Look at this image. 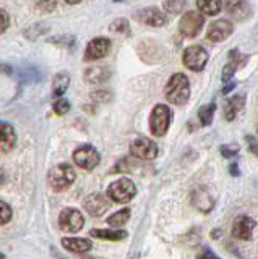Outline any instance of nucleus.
Listing matches in <instances>:
<instances>
[{"instance_id":"obj_9","label":"nucleus","mask_w":258,"mask_h":259,"mask_svg":"<svg viewBox=\"0 0 258 259\" xmlns=\"http://www.w3.org/2000/svg\"><path fill=\"white\" fill-rule=\"evenodd\" d=\"M183 65L193 71H201L208 62V52L201 46H190L183 52Z\"/></svg>"},{"instance_id":"obj_2","label":"nucleus","mask_w":258,"mask_h":259,"mask_svg":"<svg viewBox=\"0 0 258 259\" xmlns=\"http://www.w3.org/2000/svg\"><path fill=\"white\" fill-rule=\"evenodd\" d=\"M75 178L77 175H75V170L71 168V165L59 164L49 170V174H47V183H49V186L55 193H62L73 185Z\"/></svg>"},{"instance_id":"obj_3","label":"nucleus","mask_w":258,"mask_h":259,"mask_svg":"<svg viewBox=\"0 0 258 259\" xmlns=\"http://www.w3.org/2000/svg\"><path fill=\"white\" fill-rule=\"evenodd\" d=\"M136 194V186L130 178H120V180L109 185L107 196L110 201L119 202V204H125L130 202Z\"/></svg>"},{"instance_id":"obj_35","label":"nucleus","mask_w":258,"mask_h":259,"mask_svg":"<svg viewBox=\"0 0 258 259\" xmlns=\"http://www.w3.org/2000/svg\"><path fill=\"white\" fill-rule=\"evenodd\" d=\"M247 144H248L250 152H253L255 156L258 157V141L255 140L253 136H247Z\"/></svg>"},{"instance_id":"obj_26","label":"nucleus","mask_w":258,"mask_h":259,"mask_svg":"<svg viewBox=\"0 0 258 259\" xmlns=\"http://www.w3.org/2000/svg\"><path fill=\"white\" fill-rule=\"evenodd\" d=\"M13 210L10 207V204H7L5 201H0V225H5L12 221Z\"/></svg>"},{"instance_id":"obj_5","label":"nucleus","mask_w":258,"mask_h":259,"mask_svg":"<svg viewBox=\"0 0 258 259\" xmlns=\"http://www.w3.org/2000/svg\"><path fill=\"white\" fill-rule=\"evenodd\" d=\"M73 162L83 170H94L99 165L101 156L99 152L96 151L93 146L90 144H83L73 151Z\"/></svg>"},{"instance_id":"obj_28","label":"nucleus","mask_w":258,"mask_h":259,"mask_svg":"<svg viewBox=\"0 0 258 259\" xmlns=\"http://www.w3.org/2000/svg\"><path fill=\"white\" fill-rule=\"evenodd\" d=\"M52 109H54L55 113H57V115H65V113L70 110V102L65 101V99H59V101L54 102Z\"/></svg>"},{"instance_id":"obj_16","label":"nucleus","mask_w":258,"mask_h":259,"mask_svg":"<svg viewBox=\"0 0 258 259\" xmlns=\"http://www.w3.org/2000/svg\"><path fill=\"white\" fill-rule=\"evenodd\" d=\"M17 146V132L13 125L0 121V152H10Z\"/></svg>"},{"instance_id":"obj_8","label":"nucleus","mask_w":258,"mask_h":259,"mask_svg":"<svg viewBox=\"0 0 258 259\" xmlns=\"http://www.w3.org/2000/svg\"><path fill=\"white\" fill-rule=\"evenodd\" d=\"M110 199L107 194L102 193H93L90 196H86L83 201V207L90 215L93 217H101L109 210L110 207Z\"/></svg>"},{"instance_id":"obj_33","label":"nucleus","mask_w":258,"mask_h":259,"mask_svg":"<svg viewBox=\"0 0 258 259\" xmlns=\"http://www.w3.org/2000/svg\"><path fill=\"white\" fill-rule=\"evenodd\" d=\"M73 39H75L73 36H57V37L49 39V42H52V44H62V46L68 47V46L73 44Z\"/></svg>"},{"instance_id":"obj_32","label":"nucleus","mask_w":258,"mask_h":259,"mask_svg":"<svg viewBox=\"0 0 258 259\" xmlns=\"http://www.w3.org/2000/svg\"><path fill=\"white\" fill-rule=\"evenodd\" d=\"M36 5L43 12H52L55 5H57V0H36Z\"/></svg>"},{"instance_id":"obj_24","label":"nucleus","mask_w":258,"mask_h":259,"mask_svg":"<svg viewBox=\"0 0 258 259\" xmlns=\"http://www.w3.org/2000/svg\"><path fill=\"white\" fill-rule=\"evenodd\" d=\"M128 219H130V209L125 207V209H120V210H117V212L112 214L107 219V224L110 227H122L128 222Z\"/></svg>"},{"instance_id":"obj_21","label":"nucleus","mask_w":258,"mask_h":259,"mask_svg":"<svg viewBox=\"0 0 258 259\" xmlns=\"http://www.w3.org/2000/svg\"><path fill=\"white\" fill-rule=\"evenodd\" d=\"M197 7L201 15L214 16L223 10V0H197Z\"/></svg>"},{"instance_id":"obj_1","label":"nucleus","mask_w":258,"mask_h":259,"mask_svg":"<svg viewBox=\"0 0 258 259\" xmlns=\"http://www.w3.org/2000/svg\"><path fill=\"white\" fill-rule=\"evenodd\" d=\"M166 97L174 105H183L190 99V83L183 73H175L166 84Z\"/></svg>"},{"instance_id":"obj_34","label":"nucleus","mask_w":258,"mask_h":259,"mask_svg":"<svg viewBox=\"0 0 258 259\" xmlns=\"http://www.w3.org/2000/svg\"><path fill=\"white\" fill-rule=\"evenodd\" d=\"M9 24H10V16H9V13L0 8V34H2L4 31H7Z\"/></svg>"},{"instance_id":"obj_22","label":"nucleus","mask_w":258,"mask_h":259,"mask_svg":"<svg viewBox=\"0 0 258 259\" xmlns=\"http://www.w3.org/2000/svg\"><path fill=\"white\" fill-rule=\"evenodd\" d=\"M242 105H244V97H232V99L224 105V117L228 121H232L236 118V113L242 109Z\"/></svg>"},{"instance_id":"obj_39","label":"nucleus","mask_w":258,"mask_h":259,"mask_svg":"<svg viewBox=\"0 0 258 259\" xmlns=\"http://www.w3.org/2000/svg\"><path fill=\"white\" fill-rule=\"evenodd\" d=\"M231 174L232 175H239V172H237V164H232L231 165Z\"/></svg>"},{"instance_id":"obj_6","label":"nucleus","mask_w":258,"mask_h":259,"mask_svg":"<svg viewBox=\"0 0 258 259\" xmlns=\"http://www.w3.org/2000/svg\"><path fill=\"white\" fill-rule=\"evenodd\" d=\"M83 225H85V217L75 207L63 209L59 215V227L65 233H77L83 229Z\"/></svg>"},{"instance_id":"obj_25","label":"nucleus","mask_w":258,"mask_h":259,"mask_svg":"<svg viewBox=\"0 0 258 259\" xmlns=\"http://www.w3.org/2000/svg\"><path fill=\"white\" fill-rule=\"evenodd\" d=\"M47 31H49V26H44V24H34V26H29V29H26L23 34H25V37L29 40H36L39 36H43Z\"/></svg>"},{"instance_id":"obj_41","label":"nucleus","mask_w":258,"mask_h":259,"mask_svg":"<svg viewBox=\"0 0 258 259\" xmlns=\"http://www.w3.org/2000/svg\"><path fill=\"white\" fill-rule=\"evenodd\" d=\"M0 259H5V254L4 253H0Z\"/></svg>"},{"instance_id":"obj_17","label":"nucleus","mask_w":258,"mask_h":259,"mask_svg":"<svg viewBox=\"0 0 258 259\" xmlns=\"http://www.w3.org/2000/svg\"><path fill=\"white\" fill-rule=\"evenodd\" d=\"M62 246L71 253H86L93 248L90 238H62Z\"/></svg>"},{"instance_id":"obj_40","label":"nucleus","mask_w":258,"mask_h":259,"mask_svg":"<svg viewBox=\"0 0 258 259\" xmlns=\"http://www.w3.org/2000/svg\"><path fill=\"white\" fill-rule=\"evenodd\" d=\"M67 4H70V5H75V4H78V2H82V0H65Z\"/></svg>"},{"instance_id":"obj_23","label":"nucleus","mask_w":258,"mask_h":259,"mask_svg":"<svg viewBox=\"0 0 258 259\" xmlns=\"http://www.w3.org/2000/svg\"><path fill=\"white\" fill-rule=\"evenodd\" d=\"M214 112H216V104L211 102L208 105H203L200 110H198V118H200V123L203 126L211 125L213 117H214Z\"/></svg>"},{"instance_id":"obj_38","label":"nucleus","mask_w":258,"mask_h":259,"mask_svg":"<svg viewBox=\"0 0 258 259\" xmlns=\"http://www.w3.org/2000/svg\"><path fill=\"white\" fill-rule=\"evenodd\" d=\"M234 86H236V84H234V83H231L229 86H226V88L223 89V94H228V93L231 91V89H234Z\"/></svg>"},{"instance_id":"obj_19","label":"nucleus","mask_w":258,"mask_h":259,"mask_svg":"<svg viewBox=\"0 0 258 259\" xmlns=\"http://www.w3.org/2000/svg\"><path fill=\"white\" fill-rule=\"evenodd\" d=\"M85 79L90 84H101L109 79V70L106 67H91L86 70Z\"/></svg>"},{"instance_id":"obj_20","label":"nucleus","mask_w":258,"mask_h":259,"mask_svg":"<svg viewBox=\"0 0 258 259\" xmlns=\"http://www.w3.org/2000/svg\"><path fill=\"white\" fill-rule=\"evenodd\" d=\"M68 86H70L68 73H65V71L57 73L55 78H54V81H52V94H54V97H62L68 89Z\"/></svg>"},{"instance_id":"obj_14","label":"nucleus","mask_w":258,"mask_h":259,"mask_svg":"<svg viewBox=\"0 0 258 259\" xmlns=\"http://www.w3.org/2000/svg\"><path fill=\"white\" fill-rule=\"evenodd\" d=\"M232 23L228 20H217L211 23V26L208 28L206 37L211 42H223L226 37H229L232 34Z\"/></svg>"},{"instance_id":"obj_27","label":"nucleus","mask_w":258,"mask_h":259,"mask_svg":"<svg viewBox=\"0 0 258 259\" xmlns=\"http://www.w3.org/2000/svg\"><path fill=\"white\" fill-rule=\"evenodd\" d=\"M185 7V0H166L164 2V10L167 13H180Z\"/></svg>"},{"instance_id":"obj_36","label":"nucleus","mask_w":258,"mask_h":259,"mask_svg":"<svg viewBox=\"0 0 258 259\" xmlns=\"http://www.w3.org/2000/svg\"><path fill=\"white\" fill-rule=\"evenodd\" d=\"M106 94H109V93H106V91L94 93V94H93V99H96V101H107V99H109V96H106Z\"/></svg>"},{"instance_id":"obj_10","label":"nucleus","mask_w":258,"mask_h":259,"mask_svg":"<svg viewBox=\"0 0 258 259\" xmlns=\"http://www.w3.org/2000/svg\"><path fill=\"white\" fill-rule=\"evenodd\" d=\"M130 154L141 160H153L158 157V146L148 138H138L130 144Z\"/></svg>"},{"instance_id":"obj_7","label":"nucleus","mask_w":258,"mask_h":259,"mask_svg":"<svg viewBox=\"0 0 258 259\" xmlns=\"http://www.w3.org/2000/svg\"><path fill=\"white\" fill-rule=\"evenodd\" d=\"M205 24V16L201 15L200 12H187L183 13V16L180 18V23H179V31L185 37H195L198 36V32L201 31Z\"/></svg>"},{"instance_id":"obj_13","label":"nucleus","mask_w":258,"mask_h":259,"mask_svg":"<svg viewBox=\"0 0 258 259\" xmlns=\"http://www.w3.org/2000/svg\"><path fill=\"white\" fill-rule=\"evenodd\" d=\"M224 8L231 18L236 21H245L252 15V8H250L247 0H226Z\"/></svg>"},{"instance_id":"obj_31","label":"nucleus","mask_w":258,"mask_h":259,"mask_svg":"<svg viewBox=\"0 0 258 259\" xmlns=\"http://www.w3.org/2000/svg\"><path fill=\"white\" fill-rule=\"evenodd\" d=\"M221 154L226 159H232L234 156H237V154H239V148L236 144H232V146L224 144V146H221Z\"/></svg>"},{"instance_id":"obj_18","label":"nucleus","mask_w":258,"mask_h":259,"mask_svg":"<svg viewBox=\"0 0 258 259\" xmlns=\"http://www.w3.org/2000/svg\"><path fill=\"white\" fill-rule=\"evenodd\" d=\"M90 237L99 238V240H109V241H120L127 237L125 230H110V229H93L90 232Z\"/></svg>"},{"instance_id":"obj_37","label":"nucleus","mask_w":258,"mask_h":259,"mask_svg":"<svg viewBox=\"0 0 258 259\" xmlns=\"http://www.w3.org/2000/svg\"><path fill=\"white\" fill-rule=\"evenodd\" d=\"M198 259H219V257H217V256H214L213 253H211V251H203V254H201Z\"/></svg>"},{"instance_id":"obj_15","label":"nucleus","mask_w":258,"mask_h":259,"mask_svg":"<svg viewBox=\"0 0 258 259\" xmlns=\"http://www.w3.org/2000/svg\"><path fill=\"white\" fill-rule=\"evenodd\" d=\"M255 229V221L247 215H240L234 221L232 225V237H236L237 240H250Z\"/></svg>"},{"instance_id":"obj_4","label":"nucleus","mask_w":258,"mask_h":259,"mask_svg":"<svg viewBox=\"0 0 258 259\" xmlns=\"http://www.w3.org/2000/svg\"><path fill=\"white\" fill-rule=\"evenodd\" d=\"M172 120V112L171 109L164 104H158L151 112L150 117V130L155 136H164L166 132L169 130Z\"/></svg>"},{"instance_id":"obj_12","label":"nucleus","mask_w":258,"mask_h":259,"mask_svg":"<svg viewBox=\"0 0 258 259\" xmlns=\"http://www.w3.org/2000/svg\"><path fill=\"white\" fill-rule=\"evenodd\" d=\"M135 18L140 23L146 24V26H153V28L164 26L167 21L166 15L161 12L159 8H155V7H148V8H143L140 12H136Z\"/></svg>"},{"instance_id":"obj_29","label":"nucleus","mask_w":258,"mask_h":259,"mask_svg":"<svg viewBox=\"0 0 258 259\" xmlns=\"http://www.w3.org/2000/svg\"><path fill=\"white\" fill-rule=\"evenodd\" d=\"M237 67H239V65L234 60H231L228 65H226L224 70H223V81H224V83H228V81L234 76V73H236Z\"/></svg>"},{"instance_id":"obj_30","label":"nucleus","mask_w":258,"mask_h":259,"mask_svg":"<svg viewBox=\"0 0 258 259\" xmlns=\"http://www.w3.org/2000/svg\"><path fill=\"white\" fill-rule=\"evenodd\" d=\"M110 31L114 32H128V21L124 18H117L110 23Z\"/></svg>"},{"instance_id":"obj_11","label":"nucleus","mask_w":258,"mask_h":259,"mask_svg":"<svg viewBox=\"0 0 258 259\" xmlns=\"http://www.w3.org/2000/svg\"><path fill=\"white\" fill-rule=\"evenodd\" d=\"M110 51V40L107 37H94L90 40L85 51V60L86 62H94L104 59Z\"/></svg>"}]
</instances>
